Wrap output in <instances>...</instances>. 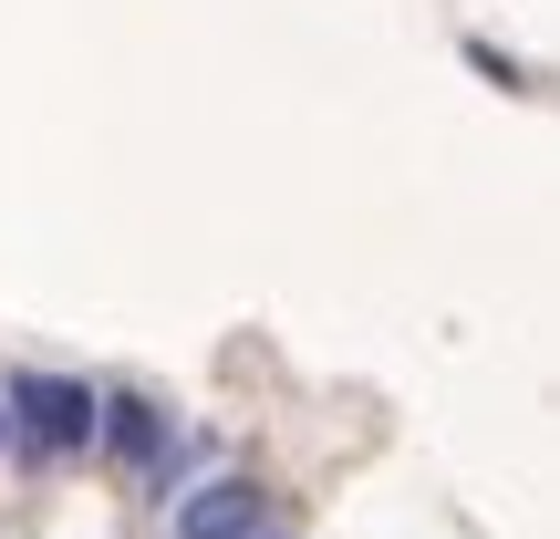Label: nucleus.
<instances>
[{
    "mask_svg": "<svg viewBox=\"0 0 560 539\" xmlns=\"http://www.w3.org/2000/svg\"><path fill=\"white\" fill-rule=\"evenodd\" d=\"M260 519H270L260 478H198L166 499V539H260Z\"/></svg>",
    "mask_w": 560,
    "mask_h": 539,
    "instance_id": "nucleus-2",
    "label": "nucleus"
},
{
    "mask_svg": "<svg viewBox=\"0 0 560 539\" xmlns=\"http://www.w3.org/2000/svg\"><path fill=\"white\" fill-rule=\"evenodd\" d=\"M94 405H104V395H94L83 374H42V363H21V374L0 384V425H11L42 467L94 457Z\"/></svg>",
    "mask_w": 560,
    "mask_h": 539,
    "instance_id": "nucleus-1",
    "label": "nucleus"
},
{
    "mask_svg": "<svg viewBox=\"0 0 560 539\" xmlns=\"http://www.w3.org/2000/svg\"><path fill=\"white\" fill-rule=\"evenodd\" d=\"M0 446H11V425H0Z\"/></svg>",
    "mask_w": 560,
    "mask_h": 539,
    "instance_id": "nucleus-3",
    "label": "nucleus"
}]
</instances>
